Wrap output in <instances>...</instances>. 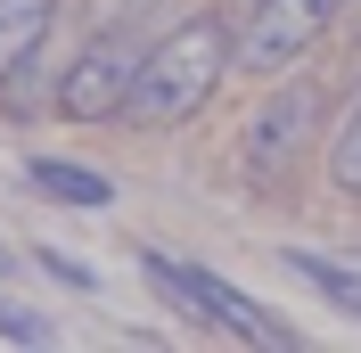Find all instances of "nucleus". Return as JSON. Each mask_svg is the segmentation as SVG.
<instances>
[{
	"label": "nucleus",
	"instance_id": "nucleus-1",
	"mask_svg": "<svg viewBox=\"0 0 361 353\" xmlns=\"http://www.w3.org/2000/svg\"><path fill=\"white\" fill-rule=\"evenodd\" d=\"M230 66H238V17H230V8L180 17L173 33L148 42V58H140V74H132V99H123V124H140V132L189 124V115L222 90Z\"/></svg>",
	"mask_w": 361,
	"mask_h": 353
},
{
	"label": "nucleus",
	"instance_id": "nucleus-2",
	"mask_svg": "<svg viewBox=\"0 0 361 353\" xmlns=\"http://www.w3.org/2000/svg\"><path fill=\"white\" fill-rule=\"evenodd\" d=\"M140 271H148V280H157L164 296H180V304L197 312V321H214V329H230V337H255V345H295V329H288V321H271V312L255 304L247 287L214 280V271L180 263V255H157V246H140Z\"/></svg>",
	"mask_w": 361,
	"mask_h": 353
},
{
	"label": "nucleus",
	"instance_id": "nucleus-3",
	"mask_svg": "<svg viewBox=\"0 0 361 353\" xmlns=\"http://www.w3.org/2000/svg\"><path fill=\"white\" fill-rule=\"evenodd\" d=\"M320 115H329V90H320V83H279L271 99H255L247 132H238V164H247V181H279L295 156L312 148Z\"/></svg>",
	"mask_w": 361,
	"mask_h": 353
},
{
	"label": "nucleus",
	"instance_id": "nucleus-4",
	"mask_svg": "<svg viewBox=\"0 0 361 353\" xmlns=\"http://www.w3.org/2000/svg\"><path fill=\"white\" fill-rule=\"evenodd\" d=\"M140 58H148V33H140V25H107V33H99V42H90L82 58L66 66V83H58V107H66L74 124H107V115H123Z\"/></svg>",
	"mask_w": 361,
	"mask_h": 353
},
{
	"label": "nucleus",
	"instance_id": "nucleus-5",
	"mask_svg": "<svg viewBox=\"0 0 361 353\" xmlns=\"http://www.w3.org/2000/svg\"><path fill=\"white\" fill-rule=\"evenodd\" d=\"M345 0H255V17L238 25V66L247 74H288L304 49L329 33Z\"/></svg>",
	"mask_w": 361,
	"mask_h": 353
},
{
	"label": "nucleus",
	"instance_id": "nucleus-6",
	"mask_svg": "<svg viewBox=\"0 0 361 353\" xmlns=\"http://www.w3.org/2000/svg\"><path fill=\"white\" fill-rule=\"evenodd\" d=\"M49 17H58V0H0V90L33 66V49L49 42Z\"/></svg>",
	"mask_w": 361,
	"mask_h": 353
},
{
	"label": "nucleus",
	"instance_id": "nucleus-7",
	"mask_svg": "<svg viewBox=\"0 0 361 353\" xmlns=\"http://www.w3.org/2000/svg\"><path fill=\"white\" fill-rule=\"evenodd\" d=\"M25 181H33L42 198H58V205H107V198H115V181H107V173L66 164V156H25Z\"/></svg>",
	"mask_w": 361,
	"mask_h": 353
},
{
	"label": "nucleus",
	"instance_id": "nucleus-8",
	"mask_svg": "<svg viewBox=\"0 0 361 353\" xmlns=\"http://www.w3.org/2000/svg\"><path fill=\"white\" fill-rule=\"evenodd\" d=\"M288 263V280H304V287H320L337 312H361V271H345V263H329V255H312V246H288L279 255Z\"/></svg>",
	"mask_w": 361,
	"mask_h": 353
},
{
	"label": "nucleus",
	"instance_id": "nucleus-9",
	"mask_svg": "<svg viewBox=\"0 0 361 353\" xmlns=\"http://www.w3.org/2000/svg\"><path fill=\"white\" fill-rule=\"evenodd\" d=\"M329 181H337L345 198H361V99H353V115H345L337 148H329Z\"/></svg>",
	"mask_w": 361,
	"mask_h": 353
},
{
	"label": "nucleus",
	"instance_id": "nucleus-10",
	"mask_svg": "<svg viewBox=\"0 0 361 353\" xmlns=\"http://www.w3.org/2000/svg\"><path fill=\"white\" fill-rule=\"evenodd\" d=\"M0 337H8V345H49V321H42V312H8V304H0Z\"/></svg>",
	"mask_w": 361,
	"mask_h": 353
},
{
	"label": "nucleus",
	"instance_id": "nucleus-11",
	"mask_svg": "<svg viewBox=\"0 0 361 353\" xmlns=\"http://www.w3.org/2000/svg\"><path fill=\"white\" fill-rule=\"evenodd\" d=\"M90 17H99V25H148L157 0H90Z\"/></svg>",
	"mask_w": 361,
	"mask_h": 353
},
{
	"label": "nucleus",
	"instance_id": "nucleus-12",
	"mask_svg": "<svg viewBox=\"0 0 361 353\" xmlns=\"http://www.w3.org/2000/svg\"><path fill=\"white\" fill-rule=\"evenodd\" d=\"M345 83H353V99H361V49H353V74H345Z\"/></svg>",
	"mask_w": 361,
	"mask_h": 353
},
{
	"label": "nucleus",
	"instance_id": "nucleus-13",
	"mask_svg": "<svg viewBox=\"0 0 361 353\" xmlns=\"http://www.w3.org/2000/svg\"><path fill=\"white\" fill-rule=\"evenodd\" d=\"M0 263H8V246H0Z\"/></svg>",
	"mask_w": 361,
	"mask_h": 353
}]
</instances>
